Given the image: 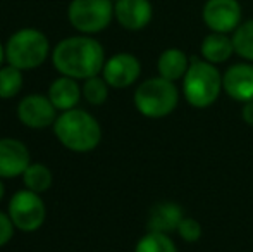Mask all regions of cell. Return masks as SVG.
I'll list each match as a JSON object with an SVG mask.
<instances>
[{
	"instance_id": "obj_15",
	"label": "cell",
	"mask_w": 253,
	"mask_h": 252,
	"mask_svg": "<svg viewBox=\"0 0 253 252\" xmlns=\"http://www.w3.org/2000/svg\"><path fill=\"white\" fill-rule=\"evenodd\" d=\"M47 95L59 112L76 109L80 105V101L83 99L80 81L69 76H62V74L48 85Z\"/></svg>"
},
{
	"instance_id": "obj_8",
	"label": "cell",
	"mask_w": 253,
	"mask_h": 252,
	"mask_svg": "<svg viewBox=\"0 0 253 252\" xmlns=\"http://www.w3.org/2000/svg\"><path fill=\"white\" fill-rule=\"evenodd\" d=\"M16 116L21 125L30 130H47L53 126L59 111L50 102L48 95L30 94L17 102Z\"/></svg>"
},
{
	"instance_id": "obj_7",
	"label": "cell",
	"mask_w": 253,
	"mask_h": 252,
	"mask_svg": "<svg viewBox=\"0 0 253 252\" xmlns=\"http://www.w3.org/2000/svg\"><path fill=\"white\" fill-rule=\"evenodd\" d=\"M7 214L10 216L16 230L23 233H35L43 226L47 219V205L40 194L21 189L14 192L10 197Z\"/></svg>"
},
{
	"instance_id": "obj_27",
	"label": "cell",
	"mask_w": 253,
	"mask_h": 252,
	"mask_svg": "<svg viewBox=\"0 0 253 252\" xmlns=\"http://www.w3.org/2000/svg\"><path fill=\"white\" fill-rule=\"evenodd\" d=\"M3 197H5V185H3V180L0 178V202L3 201Z\"/></svg>"
},
{
	"instance_id": "obj_20",
	"label": "cell",
	"mask_w": 253,
	"mask_h": 252,
	"mask_svg": "<svg viewBox=\"0 0 253 252\" xmlns=\"http://www.w3.org/2000/svg\"><path fill=\"white\" fill-rule=\"evenodd\" d=\"M134 252H177V247L167 233L147 232L136 242Z\"/></svg>"
},
{
	"instance_id": "obj_14",
	"label": "cell",
	"mask_w": 253,
	"mask_h": 252,
	"mask_svg": "<svg viewBox=\"0 0 253 252\" xmlns=\"http://www.w3.org/2000/svg\"><path fill=\"white\" fill-rule=\"evenodd\" d=\"M183 218H184V212L179 204L170 201L157 202L155 205H152L150 211H148L147 228L148 232H160L170 235V233L177 230V226H179Z\"/></svg>"
},
{
	"instance_id": "obj_4",
	"label": "cell",
	"mask_w": 253,
	"mask_h": 252,
	"mask_svg": "<svg viewBox=\"0 0 253 252\" xmlns=\"http://www.w3.org/2000/svg\"><path fill=\"white\" fill-rule=\"evenodd\" d=\"M50 55V42L37 28H23L9 37L5 44V61L21 71L40 67Z\"/></svg>"
},
{
	"instance_id": "obj_23",
	"label": "cell",
	"mask_w": 253,
	"mask_h": 252,
	"mask_svg": "<svg viewBox=\"0 0 253 252\" xmlns=\"http://www.w3.org/2000/svg\"><path fill=\"white\" fill-rule=\"evenodd\" d=\"M176 233L184 240L186 244H195L202 239V225L195 218H186L184 216L181 219L179 226H177Z\"/></svg>"
},
{
	"instance_id": "obj_22",
	"label": "cell",
	"mask_w": 253,
	"mask_h": 252,
	"mask_svg": "<svg viewBox=\"0 0 253 252\" xmlns=\"http://www.w3.org/2000/svg\"><path fill=\"white\" fill-rule=\"evenodd\" d=\"M109 83L103 80V76H93L88 78V80L83 81L81 85V94H83V101H86L90 105L93 107H98V105H103L109 99Z\"/></svg>"
},
{
	"instance_id": "obj_10",
	"label": "cell",
	"mask_w": 253,
	"mask_h": 252,
	"mask_svg": "<svg viewBox=\"0 0 253 252\" xmlns=\"http://www.w3.org/2000/svg\"><path fill=\"white\" fill-rule=\"evenodd\" d=\"M141 74V62L129 52H119L110 55L103 64L102 76L114 90H123L138 81Z\"/></svg>"
},
{
	"instance_id": "obj_11",
	"label": "cell",
	"mask_w": 253,
	"mask_h": 252,
	"mask_svg": "<svg viewBox=\"0 0 253 252\" xmlns=\"http://www.w3.org/2000/svg\"><path fill=\"white\" fill-rule=\"evenodd\" d=\"M30 164L31 154L24 142L14 137L0 138V178L9 180L23 176Z\"/></svg>"
},
{
	"instance_id": "obj_2",
	"label": "cell",
	"mask_w": 253,
	"mask_h": 252,
	"mask_svg": "<svg viewBox=\"0 0 253 252\" xmlns=\"http://www.w3.org/2000/svg\"><path fill=\"white\" fill-rule=\"evenodd\" d=\"M52 131L64 149L76 154L95 151L102 142V126L98 119L81 107L59 112Z\"/></svg>"
},
{
	"instance_id": "obj_5",
	"label": "cell",
	"mask_w": 253,
	"mask_h": 252,
	"mask_svg": "<svg viewBox=\"0 0 253 252\" xmlns=\"http://www.w3.org/2000/svg\"><path fill=\"white\" fill-rule=\"evenodd\" d=\"M133 102L141 116L148 119H162L177 107L179 90L174 81L162 76L148 78L136 87Z\"/></svg>"
},
{
	"instance_id": "obj_18",
	"label": "cell",
	"mask_w": 253,
	"mask_h": 252,
	"mask_svg": "<svg viewBox=\"0 0 253 252\" xmlns=\"http://www.w3.org/2000/svg\"><path fill=\"white\" fill-rule=\"evenodd\" d=\"M23 185L24 189L37 192V194H45L52 189L53 185V173L43 162H31L23 173Z\"/></svg>"
},
{
	"instance_id": "obj_21",
	"label": "cell",
	"mask_w": 253,
	"mask_h": 252,
	"mask_svg": "<svg viewBox=\"0 0 253 252\" xmlns=\"http://www.w3.org/2000/svg\"><path fill=\"white\" fill-rule=\"evenodd\" d=\"M233 45L234 54H238L245 61L253 62V19L241 23L233 31Z\"/></svg>"
},
{
	"instance_id": "obj_28",
	"label": "cell",
	"mask_w": 253,
	"mask_h": 252,
	"mask_svg": "<svg viewBox=\"0 0 253 252\" xmlns=\"http://www.w3.org/2000/svg\"><path fill=\"white\" fill-rule=\"evenodd\" d=\"M110 2H114V3H116V2H117V0H110Z\"/></svg>"
},
{
	"instance_id": "obj_24",
	"label": "cell",
	"mask_w": 253,
	"mask_h": 252,
	"mask_svg": "<svg viewBox=\"0 0 253 252\" xmlns=\"http://www.w3.org/2000/svg\"><path fill=\"white\" fill-rule=\"evenodd\" d=\"M14 232H16V226H14L10 216L7 212L0 211V249L5 247L12 240Z\"/></svg>"
},
{
	"instance_id": "obj_6",
	"label": "cell",
	"mask_w": 253,
	"mask_h": 252,
	"mask_svg": "<svg viewBox=\"0 0 253 252\" xmlns=\"http://www.w3.org/2000/svg\"><path fill=\"white\" fill-rule=\"evenodd\" d=\"M71 26L83 35L100 33L114 19V2L110 0H71L67 9Z\"/></svg>"
},
{
	"instance_id": "obj_13",
	"label": "cell",
	"mask_w": 253,
	"mask_h": 252,
	"mask_svg": "<svg viewBox=\"0 0 253 252\" xmlns=\"http://www.w3.org/2000/svg\"><path fill=\"white\" fill-rule=\"evenodd\" d=\"M114 17L127 31H140L150 24L153 7L150 0H117L114 3Z\"/></svg>"
},
{
	"instance_id": "obj_16",
	"label": "cell",
	"mask_w": 253,
	"mask_h": 252,
	"mask_svg": "<svg viewBox=\"0 0 253 252\" xmlns=\"http://www.w3.org/2000/svg\"><path fill=\"white\" fill-rule=\"evenodd\" d=\"M190 59L191 57H188L186 52H183L181 49H166L159 55V61H157L159 76L166 78L169 81H174V83L177 80H183L188 67H190Z\"/></svg>"
},
{
	"instance_id": "obj_25",
	"label": "cell",
	"mask_w": 253,
	"mask_h": 252,
	"mask_svg": "<svg viewBox=\"0 0 253 252\" xmlns=\"http://www.w3.org/2000/svg\"><path fill=\"white\" fill-rule=\"evenodd\" d=\"M241 118H243V121L248 126H253V101L243 104V107H241Z\"/></svg>"
},
{
	"instance_id": "obj_3",
	"label": "cell",
	"mask_w": 253,
	"mask_h": 252,
	"mask_svg": "<svg viewBox=\"0 0 253 252\" xmlns=\"http://www.w3.org/2000/svg\"><path fill=\"white\" fill-rule=\"evenodd\" d=\"M222 90V74L215 64L191 57L190 67L183 78V95L188 104L197 109L210 107Z\"/></svg>"
},
{
	"instance_id": "obj_26",
	"label": "cell",
	"mask_w": 253,
	"mask_h": 252,
	"mask_svg": "<svg viewBox=\"0 0 253 252\" xmlns=\"http://www.w3.org/2000/svg\"><path fill=\"white\" fill-rule=\"evenodd\" d=\"M3 61H5V45H2V42H0V67H2Z\"/></svg>"
},
{
	"instance_id": "obj_1",
	"label": "cell",
	"mask_w": 253,
	"mask_h": 252,
	"mask_svg": "<svg viewBox=\"0 0 253 252\" xmlns=\"http://www.w3.org/2000/svg\"><path fill=\"white\" fill-rule=\"evenodd\" d=\"M105 61L102 44L90 35L67 37L52 50V64L57 73L78 81L102 74Z\"/></svg>"
},
{
	"instance_id": "obj_19",
	"label": "cell",
	"mask_w": 253,
	"mask_h": 252,
	"mask_svg": "<svg viewBox=\"0 0 253 252\" xmlns=\"http://www.w3.org/2000/svg\"><path fill=\"white\" fill-rule=\"evenodd\" d=\"M23 73L24 71L17 69L10 64L0 67V99L2 101H10L21 94L24 87Z\"/></svg>"
},
{
	"instance_id": "obj_17",
	"label": "cell",
	"mask_w": 253,
	"mask_h": 252,
	"mask_svg": "<svg viewBox=\"0 0 253 252\" xmlns=\"http://www.w3.org/2000/svg\"><path fill=\"white\" fill-rule=\"evenodd\" d=\"M200 54L202 59L215 64V66L229 61L231 55L234 54L233 38L227 37L226 33H215V31H212V33H209L203 38L200 45Z\"/></svg>"
},
{
	"instance_id": "obj_12",
	"label": "cell",
	"mask_w": 253,
	"mask_h": 252,
	"mask_svg": "<svg viewBox=\"0 0 253 252\" xmlns=\"http://www.w3.org/2000/svg\"><path fill=\"white\" fill-rule=\"evenodd\" d=\"M222 88L236 102L253 101V64L238 62L227 67L222 74Z\"/></svg>"
},
{
	"instance_id": "obj_9",
	"label": "cell",
	"mask_w": 253,
	"mask_h": 252,
	"mask_svg": "<svg viewBox=\"0 0 253 252\" xmlns=\"http://www.w3.org/2000/svg\"><path fill=\"white\" fill-rule=\"evenodd\" d=\"M241 3L238 0H207L202 19L210 31L233 33L241 24Z\"/></svg>"
}]
</instances>
